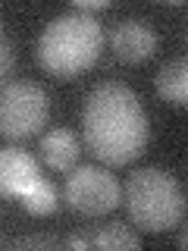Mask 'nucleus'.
<instances>
[{
    "instance_id": "6",
    "label": "nucleus",
    "mask_w": 188,
    "mask_h": 251,
    "mask_svg": "<svg viewBox=\"0 0 188 251\" xmlns=\"http://www.w3.org/2000/svg\"><path fill=\"white\" fill-rule=\"evenodd\" d=\"M110 47H113L116 60L141 63L157 50V31L141 19H122L110 31Z\"/></svg>"
},
{
    "instance_id": "11",
    "label": "nucleus",
    "mask_w": 188,
    "mask_h": 251,
    "mask_svg": "<svg viewBox=\"0 0 188 251\" xmlns=\"http://www.w3.org/2000/svg\"><path fill=\"white\" fill-rule=\"evenodd\" d=\"M91 245L94 248H104V251H135V248H141V239L135 232H129L125 229V223H110V226H104V229H97L91 235Z\"/></svg>"
},
{
    "instance_id": "15",
    "label": "nucleus",
    "mask_w": 188,
    "mask_h": 251,
    "mask_svg": "<svg viewBox=\"0 0 188 251\" xmlns=\"http://www.w3.org/2000/svg\"><path fill=\"white\" fill-rule=\"evenodd\" d=\"M66 245H69V248H78V251H82V248H91V239H82V235H72V239H66Z\"/></svg>"
},
{
    "instance_id": "8",
    "label": "nucleus",
    "mask_w": 188,
    "mask_h": 251,
    "mask_svg": "<svg viewBox=\"0 0 188 251\" xmlns=\"http://www.w3.org/2000/svg\"><path fill=\"white\" fill-rule=\"evenodd\" d=\"M78 154H82V148H78V138L72 129H53L41 138V157L50 170H60V173L72 170L78 163Z\"/></svg>"
},
{
    "instance_id": "7",
    "label": "nucleus",
    "mask_w": 188,
    "mask_h": 251,
    "mask_svg": "<svg viewBox=\"0 0 188 251\" xmlns=\"http://www.w3.org/2000/svg\"><path fill=\"white\" fill-rule=\"evenodd\" d=\"M38 179V160L22 148H0V195H16Z\"/></svg>"
},
{
    "instance_id": "1",
    "label": "nucleus",
    "mask_w": 188,
    "mask_h": 251,
    "mask_svg": "<svg viewBox=\"0 0 188 251\" xmlns=\"http://www.w3.org/2000/svg\"><path fill=\"white\" fill-rule=\"evenodd\" d=\"M82 132L88 151L107 167L132 163L151 138L138 94L122 82H100L91 88L82 110Z\"/></svg>"
},
{
    "instance_id": "4",
    "label": "nucleus",
    "mask_w": 188,
    "mask_h": 251,
    "mask_svg": "<svg viewBox=\"0 0 188 251\" xmlns=\"http://www.w3.org/2000/svg\"><path fill=\"white\" fill-rule=\"evenodd\" d=\"M50 116V98L38 82H10L0 91V135L28 138L44 129Z\"/></svg>"
},
{
    "instance_id": "14",
    "label": "nucleus",
    "mask_w": 188,
    "mask_h": 251,
    "mask_svg": "<svg viewBox=\"0 0 188 251\" xmlns=\"http://www.w3.org/2000/svg\"><path fill=\"white\" fill-rule=\"evenodd\" d=\"M107 6H110L107 0H78V3H72V10H75V13L91 16V13H104Z\"/></svg>"
},
{
    "instance_id": "12",
    "label": "nucleus",
    "mask_w": 188,
    "mask_h": 251,
    "mask_svg": "<svg viewBox=\"0 0 188 251\" xmlns=\"http://www.w3.org/2000/svg\"><path fill=\"white\" fill-rule=\"evenodd\" d=\"M16 66V50L10 44V38L3 35V28H0V82H6V75L13 73Z\"/></svg>"
},
{
    "instance_id": "13",
    "label": "nucleus",
    "mask_w": 188,
    "mask_h": 251,
    "mask_svg": "<svg viewBox=\"0 0 188 251\" xmlns=\"http://www.w3.org/2000/svg\"><path fill=\"white\" fill-rule=\"evenodd\" d=\"M63 242L53 239V235H22V239H16L10 248H60Z\"/></svg>"
},
{
    "instance_id": "2",
    "label": "nucleus",
    "mask_w": 188,
    "mask_h": 251,
    "mask_svg": "<svg viewBox=\"0 0 188 251\" xmlns=\"http://www.w3.org/2000/svg\"><path fill=\"white\" fill-rule=\"evenodd\" d=\"M100 47H104L100 22L94 16L69 10L44 25L38 38V63L50 75L72 78L97 63Z\"/></svg>"
},
{
    "instance_id": "9",
    "label": "nucleus",
    "mask_w": 188,
    "mask_h": 251,
    "mask_svg": "<svg viewBox=\"0 0 188 251\" xmlns=\"http://www.w3.org/2000/svg\"><path fill=\"white\" fill-rule=\"evenodd\" d=\"M154 85H157V94L166 104L185 107V100H188V63H185V57H172L163 63L154 75Z\"/></svg>"
},
{
    "instance_id": "3",
    "label": "nucleus",
    "mask_w": 188,
    "mask_h": 251,
    "mask_svg": "<svg viewBox=\"0 0 188 251\" xmlns=\"http://www.w3.org/2000/svg\"><path fill=\"white\" fill-rule=\"evenodd\" d=\"M132 223L144 232H163L182 223L185 217V188L172 173L160 167L135 170L122 192Z\"/></svg>"
},
{
    "instance_id": "5",
    "label": "nucleus",
    "mask_w": 188,
    "mask_h": 251,
    "mask_svg": "<svg viewBox=\"0 0 188 251\" xmlns=\"http://www.w3.org/2000/svg\"><path fill=\"white\" fill-rule=\"evenodd\" d=\"M66 201L85 217H100L122 204V185L100 167H75L66 179Z\"/></svg>"
},
{
    "instance_id": "10",
    "label": "nucleus",
    "mask_w": 188,
    "mask_h": 251,
    "mask_svg": "<svg viewBox=\"0 0 188 251\" xmlns=\"http://www.w3.org/2000/svg\"><path fill=\"white\" fill-rule=\"evenodd\" d=\"M19 204H22V210H28V214H35V217L53 214V210H57V188L47 182V179L38 176L35 182L19 195Z\"/></svg>"
}]
</instances>
